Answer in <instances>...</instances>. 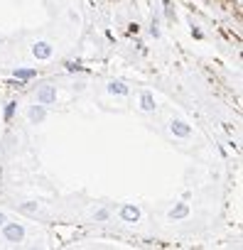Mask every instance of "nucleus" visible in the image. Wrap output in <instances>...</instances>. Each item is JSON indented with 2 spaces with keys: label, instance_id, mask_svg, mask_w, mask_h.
<instances>
[{
  "label": "nucleus",
  "instance_id": "obj_1",
  "mask_svg": "<svg viewBox=\"0 0 243 250\" xmlns=\"http://www.w3.org/2000/svg\"><path fill=\"white\" fill-rule=\"evenodd\" d=\"M3 238L10 240V243H20V240L25 238V228H22L20 223H10V221H5V223H3Z\"/></svg>",
  "mask_w": 243,
  "mask_h": 250
},
{
  "label": "nucleus",
  "instance_id": "obj_2",
  "mask_svg": "<svg viewBox=\"0 0 243 250\" xmlns=\"http://www.w3.org/2000/svg\"><path fill=\"white\" fill-rule=\"evenodd\" d=\"M54 98H57V91L52 86H44V88L37 91V103H42V105H49Z\"/></svg>",
  "mask_w": 243,
  "mask_h": 250
},
{
  "label": "nucleus",
  "instance_id": "obj_3",
  "mask_svg": "<svg viewBox=\"0 0 243 250\" xmlns=\"http://www.w3.org/2000/svg\"><path fill=\"white\" fill-rule=\"evenodd\" d=\"M120 216H123V221H128V223H135V221L140 218V211H138V206L126 204L123 208H120Z\"/></svg>",
  "mask_w": 243,
  "mask_h": 250
},
{
  "label": "nucleus",
  "instance_id": "obj_4",
  "mask_svg": "<svg viewBox=\"0 0 243 250\" xmlns=\"http://www.w3.org/2000/svg\"><path fill=\"white\" fill-rule=\"evenodd\" d=\"M170 128H172V133H175L177 138H189V135H192V128H189L187 123H182V120H172Z\"/></svg>",
  "mask_w": 243,
  "mask_h": 250
},
{
  "label": "nucleus",
  "instance_id": "obj_5",
  "mask_svg": "<svg viewBox=\"0 0 243 250\" xmlns=\"http://www.w3.org/2000/svg\"><path fill=\"white\" fill-rule=\"evenodd\" d=\"M32 54H35L37 59H49V57H52V47H49L47 42H37V44L32 47Z\"/></svg>",
  "mask_w": 243,
  "mask_h": 250
},
{
  "label": "nucleus",
  "instance_id": "obj_6",
  "mask_svg": "<svg viewBox=\"0 0 243 250\" xmlns=\"http://www.w3.org/2000/svg\"><path fill=\"white\" fill-rule=\"evenodd\" d=\"M44 118H47V108H44L42 103H37V105L30 110V120H32V123H42Z\"/></svg>",
  "mask_w": 243,
  "mask_h": 250
},
{
  "label": "nucleus",
  "instance_id": "obj_7",
  "mask_svg": "<svg viewBox=\"0 0 243 250\" xmlns=\"http://www.w3.org/2000/svg\"><path fill=\"white\" fill-rule=\"evenodd\" d=\"M108 91H110V93H118V96H126V93H128V86H126L123 81H110V83H108Z\"/></svg>",
  "mask_w": 243,
  "mask_h": 250
},
{
  "label": "nucleus",
  "instance_id": "obj_8",
  "mask_svg": "<svg viewBox=\"0 0 243 250\" xmlns=\"http://www.w3.org/2000/svg\"><path fill=\"white\" fill-rule=\"evenodd\" d=\"M143 110H155V101H153V96L148 91L143 93Z\"/></svg>",
  "mask_w": 243,
  "mask_h": 250
},
{
  "label": "nucleus",
  "instance_id": "obj_9",
  "mask_svg": "<svg viewBox=\"0 0 243 250\" xmlns=\"http://www.w3.org/2000/svg\"><path fill=\"white\" fill-rule=\"evenodd\" d=\"M93 218L96 221H108L110 218V211L108 208H98V211H93Z\"/></svg>",
  "mask_w": 243,
  "mask_h": 250
},
{
  "label": "nucleus",
  "instance_id": "obj_10",
  "mask_svg": "<svg viewBox=\"0 0 243 250\" xmlns=\"http://www.w3.org/2000/svg\"><path fill=\"white\" fill-rule=\"evenodd\" d=\"M170 216H172V218H182V216H187V206L182 204V206L172 208V211H170Z\"/></svg>",
  "mask_w": 243,
  "mask_h": 250
},
{
  "label": "nucleus",
  "instance_id": "obj_11",
  "mask_svg": "<svg viewBox=\"0 0 243 250\" xmlns=\"http://www.w3.org/2000/svg\"><path fill=\"white\" fill-rule=\"evenodd\" d=\"M15 76H20V79H32V76H37V71H32V69H20V71H15Z\"/></svg>",
  "mask_w": 243,
  "mask_h": 250
},
{
  "label": "nucleus",
  "instance_id": "obj_12",
  "mask_svg": "<svg viewBox=\"0 0 243 250\" xmlns=\"http://www.w3.org/2000/svg\"><path fill=\"white\" fill-rule=\"evenodd\" d=\"M20 211H25V213H35V211H37V204H22Z\"/></svg>",
  "mask_w": 243,
  "mask_h": 250
},
{
  "label": "nucleus",
  "instance_id": "obj_13",
  "mask_svg": "<svg viewBox=\"0 0 243 250\" xmlns=\"http://www.w3.org/2000/svg\"><path fill=\"white\" fill-rule=\"evenodd\" d=\"M150 35H153V37H160V27L153 25V27H150Z\"/></svg>",
  "mask_w": 243,
  "mask_h": 250
},
{
  "label": "nucleus",
  "instance_id": "obj_14",
  "mask_svg": "<svg viewBox=\"0 0 243 250\" xmlns=\"http://www.w3.org/2000/svg\"><path fill=\"white\" fill-rule=\"evenodd\" d=\"M13 110H15V103H10V105H8V110H5V118H10V115H13Z\"/></svg>",
  "mask_w": 243,
  "mask_h": 250
},
{
  "label": "nucleus",
  "instance_id": "obj_15",
  "mask_svg": "<svg viewBox=\"0 0 243 250\" xmlns=\"http://www.w3.org/2000/svg\"><path fill=\"white\" fill-rule=\"evenodd\" d=\"M5 221H8V216H5V213H3V211H0V226H3V223H5Z\"/></svg>",
  "mask_w": 243,
  "mask_h": 250
}]
</instances>
